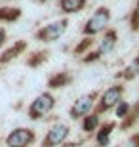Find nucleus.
Here are the masks:
<instances>
[{
    "mask_svg": "<svg viewBox=\"0 0 139 147\" xmlns=\"http://www.w3.org/2000/svg\"><path fill=\"white\" fill-rule=\"evenodd\" d=\"M109 21H111V11H109V8H97L95 11H93V16L86 21L84 25V34H97L101 33V31H105L109 25Z\"/></svg>",
    "mask_w": 139,
    "mask_h": 147,
    "instance_id": "nucleus-1",
    "label": "nucleus"
},
{
    "mask_svg": "<svg viewBox=\"0 0 139 147\" xmlns=\"http://www.w3.org/2000/svg\"><path fill=\"white\" fill-rule=\"evenodd\" d=\"M54 105H55V98L52 94L44 92L40 96H36L34 101L29 105V119H32V120L42 119L44 115H48L50 111L54 109Z\"/></svg>",
    "mask_w": 139,
    "mask_h": 147,
    "instance_id": "nucleus-2",
    "label": "nucleus"
},
{
    "mask_svg": "<svg viewBox=\"0 0 139 147\" xmlns=\"http://www.w3.org/2000/svg\"><path fill=\"white\" fill-rule=\"evenodd\" d=\"M67 27H69V19H59V21L48 23V25H44L42 29H38L34 36H36V40H40V42H54V40H57V38L67 31Z\"/></svg>",
    "mask_w": 139,
    "mask_h": 147,
    "instance_id": "nucleus-3",
    "label": "nucleus"
},
{
    "mask_svg": "<svg viewBox=\"0 0 139 147\" xmlns=\"http://www.w3.org/2000/svg\"><path fill=\"white\" fill-rule=\"evenodd\" d=\"M32 142H34V132L31 128H15L6 138L8 147H29Z\"/></svg>",
    "mask_w": 139,
    "mask_h": 147,
    "instance_id": "nucleus-4",
    "label": "nucleus"
},
{
    "mask_svg": "<svg viewBox=\"0 0 139 147\" xmlns=\"http://www.w3.org/2000/svg\"><path fill=\"white\" fill-rule=\"evenodd\" d=\"M67 136H69V126L63 124V122H57V124L52 126L48 130V134L44 136L42 147H57L67 140Z\"/></svg>",
    "mask_w": 139,
    "mask_h": 147,
    "instance_id": "nucleus-5",
    "label": "nucleus"
},
{
    "mask_svg": "<svg viewBox=\"0 0 139 147\" xmlns=\"http://www.w3.org/2000/svg\"><path fill=\"white\" fill-rule=\"evenodd\" d=\"M95 98H97L95 92H90V94L80 96V98L73 103V107H71V119H80V117H86V115L91 111V107H93Z\"/></svg>",
    "mask_w": 139,
    "mask_h": 147,
    "instance_id": "nucleus-6",
    "label": "nucleus"
},
{
    "mask_svg": "<svg viewBox=\"0 0 139 147\" xmlns=\"http://www.w3.org/2000/svg\"><path fill=\"white\" fill-rule=\"evenodd\" d=\"M122 94H124V88L122 86H111L109 90H105V94L101 96V101H99V107H97V115L103 113V111L111 109L114 105H118L122 101Z\"/></svg>",
    "mask_w": 139,
    "mask_h": 147,
    "instance_id": "nucleus-7",
    "label": "nucleus"
},
{
    "mask_svg": "<svg viewBox=\"0 0 139 147\" xmlns=\"http://www.w3.org/2000/svg\"><path fill=\"white\" fill-rule=\"evenodd\" d=\"M25 50H27V42H25V40H17L13 46H10L4 54L0 55V65H2V63H8V61H11V59H15L17 55H21Z\"/></svg>",
    "mask_w": 139,
    "mask_h": 147,
    "instance_id": "nucleus-8",
    "label": "nucleus"
},
{
    "mask_svg": "<svg viewBox=\"0 0 139 147\" xmlns=\"http://www.w3.org/2000/svg\"><path fill=\"white\" fill-rule=\"evenodd\" d=\"M116 38H118V34H116V31H107L105 33V36H103V40H101V44H99V48H97V52L99 54H111L112 50H114V46H116Z\"/></svg>",
    "mask_w": 139,
    "mask_h": 147,
    "instance_id": "nucleus-9",
    "label": "nucleus"
},
{
    "mask_svg": "<svg viewBox=\"0 0 139 147\" xmlns=\"http://www.w3.org/2000/svg\"><path fill=\"white\" fill-rule=\"evenodd\" d=\"M71 80H73V76H71L67 71H59V73H55V75L50 76L48 86L50 88H63V86H67Z\"/></svg>",
    "mask_w": 139,
    "mask_h": 147,
    "instance_id": "nucleus-10",
    "label": "nucleus"
},
{
    "mask_svg": "<svg viewBox=\"0 0 139 147\" xmlns=\"http://www.w3.org/2000/svg\"><path fill=\"white\" fill-rule=\"evenodd\" d=\"M86 6V0H59V8L65 13H76Z\"/></svg>",
    "mask_w": 139,
    "mask_h": 147,
    "instance_id": "nucleus-11",
    "label": "nucleus"
},
{
    "mask_svg": "<svg viewBox=\"0 0 139 147\" xmlns=\"http://www.w3.org/2000/svg\"><path fill=\"white\" fill-rule=\"evenodd\" d=\"M21 17V10L19 8H11V6H6V8H0V21L6 23H13Z\"/></svg>",
    "mask_w": 139,
    "mask_h": 147,
    "instance_id": "nucleus-12",
    "label": "nucleus"
},
{
    "mask_svg": "<svg viewBox=\"0 0 139 147\" xmlns=\"http://www.w3.org/2000/svg\"><path fill=\"white\" fill-rule=\"evenodd\" d=\"M137 75H139V57H134V59H132V63L124 69V73H120V76H124V78L132 80V78H135Z\"/></svg>",
    "mask_w": 139,
    "mask_h": 147,
    "instance_id": "nucleus-13",
    "label": "nucleus"
},
{
    "mask_svg": "<svg viewBox=\"0 0 139 147\" xmlns=\"http://www.w3.org/2000/svg\"><path fill=\"white\" fill-rule=\"evenodd\" d=\"M97 124H99V115H97V113L86 115L84 122H82V128H84V132H93L97 128Z\"/></svg>",
    "mask_w": 139,
    "mask_h": 147,
    "instance_id": "nucleus-14",
    "label": "nucleus"
},
{
    "mask_svg": "<svg viewBox=\"0 0 139 147\" xmlns=\"http://www.w3.org/2000/svg\"><path fill=\"white\" fill-rule=\"evenodd\" d=\"M112 128H114V124H105L101 128V132H97V145L99 147H105L109 143V134H111Z\"/></svg>",
    "mask_w": 139,
    "mask_h": 147,
    "instance_id": "nucleus-15",
    "label": "nucleus"
},
{
    "mask_svg": "<svg viewBox=\"0 0 139 147\" xmlns=\"http://www.w3.org/2000/svg\"><path fill=\"white\" fill-rule=\"evenodd\" d=\"M46 59H48V52H34V54L27 59V65L29 67H38L40 63H44Z\"/></svg>",
    "mask_w": 139,
    "mask_h": 147,
    "instance_id": "nucleus-16",
    "label": "nucleus"
},
{
    "mask_svg": "<svg viewBox=\"0 0 139 147\" xmlns=\"http://www.w3.org/2000/svg\"><path fill=\"white\" fill-rule=\"evenodd\" d=\"M132 29L134 31H139V0H137V4H135V10L132 11Z\"/></svg>",
    "mask_w": 139,
    "mask_h": 147,
    "instance_id": "nucleus-17",
    "label": "nucleus"
},
{
    "mask_svg": "<svg viewBox=\"0 0 139 147\" xmlns=\"http://www.w3.org/2000/svg\"><path fill=\"white\" fill-rule=\"evenodd\" d=\"M130 111V105H128V101H120V103L116 105V117L118 119H124V115Z\"/></svg>",
    "mask_w": 139,
    "mask_h": 147,
    "instance_id": "nucleus-18",
    "label": "nucleus"
},
{
    "mask_svg": "<svg viewBox=\"0 0 139 147\" xmlns=\"http://www.w3.org/2000/svg\"><path fill=\"white\" fill-rule=\"evenodd\" d=\"M91 42H93L91 38H84V42H80V44H78V46L75 48V54H80V52H84L88 46H91Z\"/></svg>",
    "mask_w": 139,
    "mask_h": 147,
    "instance_id": "nucleus-19",
    "label": "nucleus"
},
{
    "mask_svg": "<svg viewBox=\"0 0 139 147\" xmlns=\"http://www.w3.org/2000/svg\"><path fill=\"white\" fill-rule=\"evenodd\" d=\"M124 147H139V134L134 136V138H130L128 142L124 143Z\"/></svg>",
    "mask_w": 139,
    "mask_h": 147,
    "instance_id": "nucleus-20",
    "label": "nucleus"
},
{
    "mask_svg": "<svg viewBox=\"0 0 139 147\" xmlns=\"http://www.w3.org/2000/svg\"><path fill=\"white\" fill-rule=\"evenodd\" d=\"M99 57H101L99 52H91V54H88V57H84V61H86V63H90V61H95V59H99Z\"/></svg>",
    "mask_w": 139,
    "mask_h": 147,
    "instance_id": "nucleus-21",
    "label": "nucleus"
},
{
    "mask_svg": "<svg viewBox=\"0 0 139 147\" xmlns=\"http://www.w3.org/2000/svg\"><path fill=\"white\" fill-rule=\"evenodd\" d=\"M4 40H6V31H4V29H0V46L4 44Z\"/></svg>",
    "mask_w": 139,
    "mask_h": 147,
    "instance_id": "nucleus-22",
    "label": "nucleus"
},
{
    "mask_svg": "<svg viewBox=\"0 0 139 147\" xmlns=\"http://www.w3.org/2000/svg\"><path fill=\"white\" fill-rule=\"evenodd\" d=\"M38 2H48V0H38Z\"/></svg>",
    "mask_w": 139,
    "mask_h": 147,
    "instance_id": "nucleus-23",
    "label": "nucleus"
},
{
    "mask_svg": "<svg viewBox=\"0 0 139 147\" xmlns=\"http://www.w3.org/2000/svg\"><path fill=\"white\" fill-rule=\"evenodd\" d=\"M97 147H99V145H97Z\"/></svg>",
    "mask_w": 139,
    "mask_h": 147,
    "instance_id": "nucleus-24",
    "label": "nucleus"
}]
</instances>
